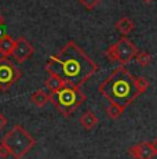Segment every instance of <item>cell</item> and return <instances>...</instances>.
Returning a JSON list of instances; mask_svg holds the SVG:
<instances>
[{
  "mask_svg": "<svg viewBox=\"0 0 157 159\" xmlns=\"http://www.w3.org/2000/svg\"><path fill=\"white\" fill-rule=\"evenodd\" d=\"M4 24H6V21H4V17H3L2 14H0V26H4Z\"/></svg>",
  "mask_w": 157,
  "mask_h": 159,
  "instance_id": "obj_21",
  "label": "cell"
},
{
  "mask_svg": "<svg viewBox=\"0 0 157 159\" xmlns=\"http://www.w3.org/2000/svg\"><path fill=\"white\" fill-rule=\"evenodd\" d=\"M78 2H80L88 11H91V10H94L99 3H101V0H78Z\"/></svg>",
  "mask_w": 157,
  "mask_h": 159,
  "instance_id": "obj_17",
  "label": "cell"
},
{
  "mask_svg": "<svg viewBox=\"0 0 157 159\" xmlns=\"http://www.w3.org/2000/svg\"><path fill=\"white\" fill-rule=\"evenodd\" d=\"M7 125H8V119L6 118L4 114H2V112H0V130L4 129Z\"/></svg>",
  "mask_w": 157,
  "mask_h": 159,
  "instance_id": "obj_19",
  "label": "cell"
},
{
  "mask_svg": "<svg viewBox=\"0 0 157 159\" xmlns=\"http://www.w3.org/2000/svg\"><path fill=\"white\" fill-rule=\"evenodd\" d=\"M8 157H10V151H8V148L3 144V143H0V158L7 159Z\"/></svg>",
  "mask_w": 157,
  "mask_h": 159,
  "instance_id": "obj_18",
  "label": "cell"
},
{
  "mask_svg": "<svg viewBox=\"0 0 157 159\" xmlns=\"http://www.w3.org/2000/svg\"><path fill=\"white\" fill-rule=\"evenodd\" d=\"M33 54H35V47H33L23 36H19L18 39H15V46H14V48H13L11 56H13V58L18 64H23L25 61H28Z\"/></svg>",
  "mask_w": 157,
  "mask_h": 159,
  "instance_id": "obj_7",
  "label": "cell"
},
{
  "mask_svg": "<svg viewBox=\"0 0 157 159\" xmlns=\"http://www.w3.org/2000/svg\"><path fill=\"white\" fill-rule=\"evenodd\" d=\"M78 122H80L81 127H83L84 130L91 131V130H94L96 127L99 119H98V116L95 115L94 111H86L83 115L80 116V120H78Z\"/></svg>",
  "mask_w": 157,
  "mask_h": 159,
  "instance_id": "obj_9",
  "label": "cell"
},
{
  "mask_svg": "<svg viewBox=\"0 0 157 159\" xmlns=\"http://www.w3.org/2000/svg\"><path fill=\"white\" fill-rule=\"evenodd\" d=\"M4 35H6V30H4V28H3V26H0V39H2Z\"/></svg>",
  "mask_w": 157,
  "mask_h": 159,
  "instance_id": "obj_22",
  "label": "cell"
},
{
  "mask_svg": "<svg viewBox=\"0 0 157 159\" xmlns=\"http://www.w3.org/2000/svg\"><path fill=\"white\" fill-rule=\"evenodd\" d=\"M128 154L134 159H153V157H156L152 147H150V143L147 141H142L129 147Z\"/></svg>",
  "mask_w": 157,
  "mask_h": 159,
  "instance_id": "obj_8",
  "label": "cell"
},
{
  "mask_svg": "<svg viewBox=\"0 0 157 159\" xmlns=\"http://www.w3.org/2000/svg\"><path fill=\"white\" fill-rule=\"evenodd\" d=\"M44 84H46V87L51 93H53V91H59V90H62L63 87L68 86V84L65 83V80H63L62 78H59L58 75H50L46 80H44Z\"/></svg>",
  "mask_w": 157,
  "mask_h": 159,
  "instance_id": "obj_11",
  "label": "cell"
},
{
  "mask_svg": "<svg viewBox=\"0 0 157 159\" xmlns=\"http://www.w3.org/2000/svg\"><path fill=\"white\" fill-rule=\"evenodd\" d=\"M135 61H137V64L141 68H146L150 64V61H152V57H150V54L147 51H138L137 56H135Z\"/></svg>",
  "mask_w": 157,
  "mask_h": 159,
  "instance_id": "obj_16",
  "label": "cell"
},
{
  "mask_svg": "<svg viewBox=\"0 0 157 159\" xmlns=\"http://www.w3.org/2000/svg\"><path fill=\"white\" fill-rule=\"evenodd\" d=\"M134 79L135 76H132V73L124 65H120L99 84L98 91L109 102L128 107L139 97V93L135 89Z\"/></svg>",
  "mask_w": 157,
  "mask_h": 159,
  "instance_id": "obj_2",
  "label": "cell"
},
{
  "mask_svg": "<svg viewBox=\"0 0 157 159\" xmlns=\"http://www.w3.org/2000/svg\"><path fill=\"white\" fill-rule=\"evenodd\" d=\"M134 83H135V89H137V91L139 93V96L141 94H143L145 91L150 87L149 80H147L146 78H143V76H137V78L134 79Z\"/></svg>",
  "mask_w": 157,
  "mask_h": 159,
  "instance_id": "obj_15",
  "label": "cell"
},
{
  "mask_svg": "<svg viewBox=\"0 0 157 159\" xmlns=\"http://www.w3.org/2000/svg\"><path fill=\"white\" fill-rule=\"evenodd\" d=\"M127 107L124 105H120V104H116V102H109L106 108V114L108 116L112 119V120H117L123 114H124V109Z\"/></svg>",
  "mask_w": 157,
  "mask_h": 159,
  "instance_id": "obj_14",
  "label": "cell"
},
{
  "mask_svg": "<svg viewBox=\"0 0 157 159\" xmlns=\"http://www.w3.org/2000/svg\"><path fill=\"white\" fill-rule=\"evenodd\" d=\"M138 53L137 46L132 43L127 36H121L116 43L109 46L106 50V57L112 62H119L120 65H127L135 58Z\"/></svg>",
  "mask_w": 157,
  "mask_h": 159,
  "instance_id": "obj_5",
  "label": "cell"
},
{
  "mask_svg": "<svg viewBox=\"0 0 157 159\" xmlns=\"http://www.w3.org/2000/svg\"><path fill=\"white\" fill-rule=\"evenodd\" d=\"M14 46H15V39H13L10 35L6 33V35L0 39V54L4 57L11 56Z\"/></svg>",
  "mask_w": 157,
  "mask_h": 159,
  "instance_id": "obj_12",
  "label": "cell"
},
{
  "mask_svg": "<svg viewBox=\"0 0 157 159\" xmlns=\"http://www.w3.org/2000/svg\"><path fill=\"white\" fill-rule=\"evenodd\" d=\"M142 2H145V3H152L153 0H142Z\"/></svg>",
  "mask_w": 157,
  "mask_h": 159,
  "instance_id": "obj_23",
  "label": "cell"
},
{
  "mask_svg": "<svg viewBox=\"0 0 157 159\" xmlns=\"http://www.w3.org/2000/svg\"><path fill=\"white\" fill-rule=\"evenodd\" d=\"M10 151V157L14 159H22L36 145V140L23 129L21 125H15L4 134L2 141Z\"/></svg>",
  "mask_w": 157,
  "mask_h": 159,
  "instance_id": "obj_4",
  "label": "cell"
},
{
  "mask_svg": "<svg viewBox=\"0 0 157 159\" xmlns=\"http://www.w3.org/2000/svg\"><path fill=\"white\" fill-rule=\"evenodd\" d=\"M31 101L32 104H35L39 108H43L46 104L50 101V93H46L44 90H36L35 93H32L31 96Z\"/></svg>",
  "mask_w": 157,
  "mask_h": 159,
  "instance_id": "obj_13",
  "label": "cell"
},
{
  "mask_svg": "<svg viewBox=\"0 0 157 159\" xmlns=\"http://www.w3.org/2000/svg\"><path fill=\"white\" fill-rule=\"evenodd\" d=\"M22 76V72L8 60L2 56L0 58V91H7L13 84H15Z\"/></svg>",
  "mask_w": 157,
  "mask_h": 159,
  "instance_id": "obj_6",
  "label": "cell"
},
{
  "mask_svg": "<svg viewBox=\"0 0 157 159\" xmlns=\"http://www.w3.org/2000/svg\"><path fill=\"white\" fill-rule=\"evenodd\" d=\"M150 147H152L153 152H155V155H157V139L153 140V141H150Z\"/></svg>",
  "mask_w": 157,
  "mask_h": 159,
  "instance_id": "obj_20",
  "label": "cell"
},
{
  "mask_svg": "<svg viewBox=\"0 0 157 159\" xmlns=\"http://www.w3.org/2000/svg\"><path fill=\"white\" fill-rule=\"evenodd\" d=\"M135 29V24L134 21L129 17H121L119 21L116 22V30L120 33L121 36H127Z\"/></svg>",
  "mask_w": 157,
  "mask_h": 159,
  "instance_id": "obj_10",
  "label": "cell"
},
{
  "mask_svg": "<svg viewBox=\"0 0 157 159\" xmlns=\"http://www.w3.org/2000/svg\"><path fill=\"white\" fill-rule=\"evenodd\" d=\"M87 97L80 87H70L66 86L59 91H53L50 93V102L58 109L65 118H69L86 102Z\"/></svg>",
  "mask_w": 157,
  "mask_h": 159,
  "instance_id": "obj_3",
  "label": "cell"
},
{
  "mask_svg": "<svg viewBox=\"0 0 157 159\" xmlns=\"http://www.w3.org/2000/svg\"><path fill=\"white\" fill-rule=\"evenodd\" d=\"M50 75H58L70 87H80L98 72V64L76 42L68 43L51 56L44 65Z\"/></svg>",
  "mask_w": 157,
  "mask_h": 159,
  "instance_id": "obj_1",
  "label": "cell"
}]
</instances>
